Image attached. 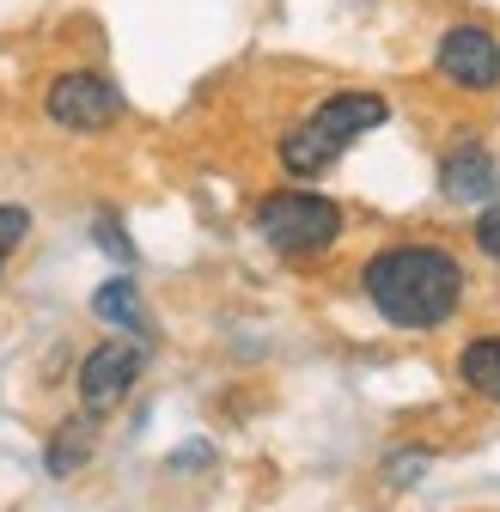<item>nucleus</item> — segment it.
I'll list each match as a JSON object with an SVG mask.
<instances>
[{
    "mask_svg": "<svg viewBox=\"0 0 500 512\" xmlns=\"http://www.w3.org/2000/svg\"><path fill=\"white\" fill-rule=\"evenodd\" d=\"M360 287L372 311L397 330H433L446 324L464 299V269L440 244H391L360 269Z\"/></svg>",
    "mask_w": 500,
    "mask_h": 512,
    "instance_id": "obj_1",
    "label": "nucleus"
},
{
    "mask_svg": "<svg viewBox=\"0 0 500 512\" xmlns=\"http://www.w3.org/2000/svg\"><path fill=\"white\" fill-rule=\"evenodd\" d=\"M385 116H391V104L379 92H336V98H324L318 110H311L299 128L281 135V165L293 177H318V171H330L342 159L348 141H360L366 128H379Z\"/></svg>",
    "mask_w": 500,
    "mask_h": 512,
    "instance_id": "obj_2",
    "label": "nucleus"
},
{
    "mask_svg": "<svg viewBox=\"0 0 500 512\" xmlns=\"http://www.w3.org/2000/svg\"><path fill=\"white\" fill-rule=\"evenodd\" d=\"M257 232L281 256H318L342 238V208L330 196H311V189H275L257 202Z\"/></svg>",
    "mask_w": 500,
    "mask_h": 512,
    "instance_id": "obj_3",
    "label": "nucleus"
},
{
    "mask_svg": "<svg viewBox=\"0 0 500 512\" xmlns=\"http://www.w3.org/2000/svg\"><path fill=\"white\" fill-rule=\"evenodd\" d=\"M43 110L55 128H74V135H98V128H110L122 116V92L92 74V68H68V74H55L49 92H43Z\"/></svg>",
    "mask_w": 500,
    "mask_h": 512,
    "instance_id": "obj_4",
    "label": "nucleus"
},
{
    "mask_svg": "<svg viewBox=\"0 0 500 512\" xmlns=\"http://www.w3.org/2000/svg\"><path fill=\"white\" fill-rule=\"evenodd\" d=\"M141 366H147V348H141V336L98 342V348L86 354V366H80V403H86L92 415L116 409L122 397H129V384L141 378Z\"/></svg>",
    "mask_w": 500,
    "mask_h": 512,
    "instance_id": "obj_5",
    "label": "nucleus"
},
{
    "mask_svg": "<svg viewBox=\"0 0 500 512\" xmlns=\"http://www.w3.org/2000/svg\"><path fill=\"white\" fill-rule=\"evenodd\" d=\"M433 68H440L458 92H488L500 80V37L482 25H452L433 49Z\"/></svg>",
    "mask_w": 500,
    "mask_h": 512,
    "instance_id": "obj_6",
    "label": "nucleus"
},
{
    "mask_svg": "<svg viewBox=\"0 0 500 512\" xmlns=\"http://www.w3.org/2000/svg\"><path fill=\"white\" fill-rule=\"evenodd\" d=\"M440 196L446 202H482V196H494V159L482 147H458L440 165Z\"/></svg>",
    "mask_w": 500,
    "mask_h": 512,
    "instance_id": "obj_7",
    "label": "nucleus"
},
{
    "mask_svg": "<svg viewBox=\"0 0 500 512\" xmlns=\"http://www.w3.org/2000/svg\"><path fill=\"white\" fill-rule=\"evenodd\" d=\"M458 378L470 384L476 397L500 403V336H476V342L458 354Z\"/></svg>",
    "mask_w": 500,
    "mask_h": 512,
    "instance_id": "obj_8",
    "label": "nucleus"
},
{
    "mask_svg": "<svg viewBox=\"0 0 500 512\" xmlns=\"http://www.w3.org/2000/svg\"><path fill=\"white\" fill-rule=\"evenodd\" d=\"M92 311L104 317V324L129 330V336H147V317H141V293H135V281H104V287L92 293Z\"/></svg>",
    "mask_w": 500,
    "mask_h": 512,
    "instance_id": "obj_9",
    "label": "nucleus"
},
{
    "mask_svg": "<svg viewBox=\"0 0 500 512\" xmlns=\"http://www.w3.org/2000/svg\"><path fill=\"white\" fill-rule=\"evenodd\" d=\"M86 458H92V427L86 421H68V427L55 433V445H49V476H74Z\"/></svg>",
    "mask_w": 500,
    "mask_h": 512,
    "instance_id": "obj_10",
    "label": "nucleus"
},
{
    "mask_svg": "<svg viewBox=\"0 0 500 512\" xmlns=\"http://www.w3.org/2000/svg\"><path fill=\"white\" fill-rule=\"evenodd\" d=\"M25 232H31V214L7 202V208H0V269H7V256L25 244Z\"/></svg>",
    "mask_w": 500,
    "mask_h": 512,
    "instance_id": "obj_11",
    "label": "nucleus"
},
{
    "mask_svg": "<svg viewBox=\"0 0 500 512\" xmlns=\"http://www.w3.org/2000/svg\"><path fill=\"white\" fill-rule=\"evenodd\" d=\"M476 250H482V256H494V263H500V202H494V208H488V214L476 220Z\"/></svg>",
    "mask_w": 500,
    "mask_h": 512,
    "instance_id": "obj_12",
    "label": "nucleus"
}]
</instances>
